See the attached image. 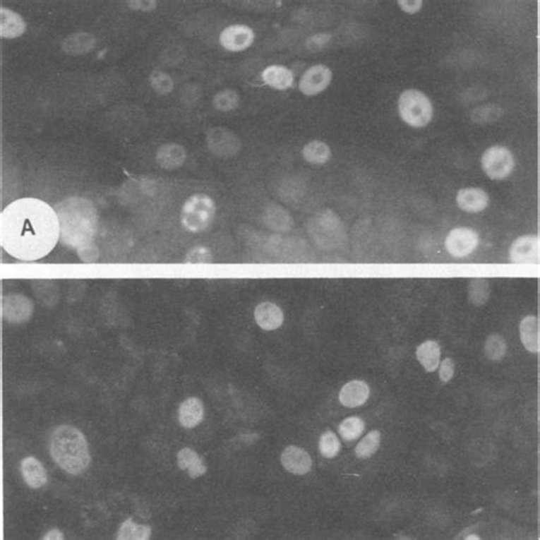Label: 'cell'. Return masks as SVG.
Wrapping results in <instances>:
<instances>
[{"mask_svg": "<svg viewBox=\"0 0 540 540\" xmlns=\"http://www.w3.org/2000/svg\"><path fill=\"white\" fill-rule=\"evenodd\" d=\"M381 445V433L380 432L372 431L366 434L365 437L361 439L357 447L354 449L356 456L361 460L371 457L375 452H378V449L380 448Z\"/></svg>", "mask_w": 540, "mask_h": 540, "instance_id": "1f68e13d", "label": "cell"}, {"mask_svg": "<svg viewBox=\"0 0 540 540\" xmlns=\"http://www.w3.org/2000/svg\"><path fill=\"white\" fill-rule=\"evenodd\" d=\"M454 360H452V358H446V359L443 360V363H441V365H440V380H441L443 383H447V382H449L450 380H452V376H454Z\"/></svg>", "mask_w": 540, "mask_h": 540, "instance_id": "ab89813d", "label": "cell"}, {"mask_svg": "<svg viewBox=\"0 0 540 540\" xmlns=\"http://www.w3.org/2000/svg\"><path fill=\"white\" fill-rule=\"evenodd\" d=\"M152 528L133 522L131 517H128L116 534L119 540H148L151 537Z\"/></svg>", "mask_w": 540, "mask_h": 540, "instance_id": "83f0119b", "label": "cell"}, {"mask_svg": "<svg viewBox=\"0 0 540 540\" xmlns=\"http://www.w3.org/2000/svg\"><path fill=\"white\" fill-rule=\"evenodd\" d=\"M59 239L56 211L46 202L24 198L8 204L0 216V242L15 259L35 261L53 251Z\"/></svg>", "mask_w": 540, "mask_h": 540, "instance_id": "6da1fadb", "label": "cell"}, {"mask_svg": "<svg viewBox=\"0 0 540 540\" xmlns=\"http://www.w3.org/2000/svg\"><path fill=\"white\" fill-rule=\"evenodd\" d=\"M540 242L537 235H524L514 241L510 248L512 263L534 265L539 263Z\"/></svg>", "mask_w": 540, "mask_h": 540, "instance_id": "8fae6325", "label": "cell"}, {"mask_svg": "<svg viewBox=\"0 0 540 540\" xmlns=\"http://www.w3.org/2000/svg\"><path fill=\"white\" fill-rule=\"evenodd\" d=\"M59 224V237L68 248H87L92 244L97 232V210L83 198H68L55 207Z\"/></svg>", "mask_w": 540, "mask_h": 540, "instance_id": "7a4b0ae2", "label": "cell"}, {"mask_svg": "<svg viewBox=\"0 0 540 540\" xmlns=\"http://www.w3.org/2000/svg\"><path fill=\"white\" fill-rule=\"evenodd\" d=\"M281 462L285 469L298 476L307 474L313 465L310 455L304 449L296 446H289L284 449Z\"/></svg>", "mask_w": 540, "mask_h": 540, "instance_id": "5bb4252c", "label": "cell"}, {"mask_svg": "<svg viewBox=\"0 0 540 540\" xmlns=\"http://www.w3.org/2000/svg\"><path fill=\"white\" fill-rule=\"evenodd\" d=\"M302 154L307 162L313 164H324L331 157V150L320 140L308 143L302 150Z\"/></svg>", "mask_w": 540, "mask_h": 540, "instance_id": "f1b7e54d", "label": "cell"}, {"mask_svg": "<svg viewBox=\"0 0 540 540\" xmlns=\"http://www.w3.org/2000/svg\"><path fill=\"white\" fill-rule=\"evenodd\" d=\"M185 160H186L185 148L176 143L162 145L157 153V164L166 170L180 168L185 162Z\"/></svg>", "mask_w": 540, "mask_h": 540, "instance_id": "ac0fdd59", "label": "cell"}, {"mask_svg": "<svg viewBox=\"0 0 540 540\" xmlns=\"http://www.w3.org/2000/svg\"><path fill=\"white\" fill-rule=\"evenodd\" d=\"M441 349L436 341H425L416 349V358L426 372L437 371L440 365Z\"/></svg>", "mask_w": 540, "mask_h": 540, "instance_id": "cb8c5ba5", "label": "cell"}, {"mask_svg": "<svg viewBox=\"0 0 540 540\" xmlns=\"http://www.w3.org/2000/svg\"><path fill=\"white\" fill-rule=\"evenodd\" d=\"M254 318L260 328L265 331H274L281 328L284 322V313L281 308L272 302L258 304L254 310Z\"/></svg>", "mask_w": 540, "mask_h": 540, "instance_id": "9a60e30c", "label": "cell"}, {"mask_svg": "<svg viewBox=\"0 0 540 540\" xmlns=\"http://www.w3.org/2000/svg\"><path fill=\"white\" fill-rule=\"evenodd\" d=\"M216 216V204L205 194H195L184 204L180 222L187 231L198 233L209 227Z\"/></svg>", "mask_w": 540, "mask_h": 540, "instance_id": "277c9868", "label": "cell"}, {"mask_svg": "<svg viewBox=\"0 0 540 540\" xmlns=\"http://www.w3.org/2000/svg\"><path fill=\"white\" fill-rule=\"evenodd\" d=\"M331 39L332 35H330V33H318V35L310 37L307 40L308 49H310L311 52L322 51L323 48L328 46Z\"/></svg>", "mask_w": 540, "mask_h": 540, "instance_id": "f35d334b", "label": "cell"}, {"mask_svg": "<svg viewBox=\"0 0 540 540\" xmlns=\"http://www.w3.org/2000/svg\"><path fill=\"white\" fill-rule=\"evenodd\" d=\"M456 201L465 212H481L489 205V195L482 188H463L458 192Z\"/></svg>", "mask_w": 540, "mask_h": 540, "instance_id": "2e32d148", "label": "cell"}, {"mask_svg": "<svg viewBox=\"0 0 540 540\" xmlns=\"http://www.w3.org/2000/svg\"><path fill=\"white\" fill-rule=\"evenodd\" d=\"M203 402L198 398H188L181 402L178 412V419L181 426L186 428H195L203 419Z\"/></svg>", "mask_w": 540, "mask_h": 540, "instance_id": "d6986e66", "label": "cell"}, {"mask_svg": "<svg viewBox=\"0 0 540 540\" xmlns=\"http://www.w3.org/2000/svg\"><path fill=\"white\" fill-rule=\"evenodd\" d=\"M265 222L274 231L287 232L292 227V219L285 210L278 205H269L265 212Z\"/></svg>", "mask_w": 540, "mask_h": 540, "instance_id": "4316f807", "label": "cell"}, {"mask_svg": "<svg viewBox=\"0 0 540 540\" xmlns=\"http://www.w3.org/2000/svg\"><path fill=\"white\" fill-rule=\"evenodd\" d=\"M96 44L94 36L86 32L74 33L65 39L62 44L63 51L71 55L89 53Z\"/></svg>", "mask_w": 540, "mask_h": 540, "instance_id": "484cf974", "label": "cell"}, {"mask_svg": "<svg viewBox=\"0 0 540 540\" xmlns=\"http://www.w3.org/2000/svg\"><path fill=\"white\" fill-rule=\"evenodd\" d=\"M25 28L27 24L20 15L5 7L0 8V36L7 39L18 38L23 35Z\"/></svg>", "mask_w": 540, "mask_h": 540, "instance_id": "ffe728a7", "label": "cell"}, {"mask_svg": "<svg viewBox=\"0 0 540 540\" xmlns=\"http://www.w3.org/2000/svg\"><path fill=\"white\" fill-rule=\"evenodd\" d=\"M254 42V32L244 24H234L226 28L220 35V44L229 52H242L248 49Z\"/></svg>", "mask_w": 540, "mask_h": 540, "instance_id": "4fadbf2b", "label": "cell"}, {"mask_svg": "<svg viewBox=\"0 0 540 540\" xmlns=\"http://www.w3.org/2000/svg\"><path fill=\"white\" fill-rule=\"evenodd\" d=\"M188 263H212V254L209 248L198 246L188 252L186 257Z\"/></svg>", "mask_w": 540, "mask_h": 540, "instance_id": "74e56055", "label": "cell"}, {"mask_svg": "<svg viewBox=\"0 0 540 540\" xmlns=\"http://www.w3.org/2000/svg\"><path fill=\"white\" fill-rule=\"evenodd\" d=\"M332 78L331 68L322 64L313 65L304 72L299 83V89L306 96H315L330 86Z\"/></svg>", "mask_w": 540, "mask_h": 540, "instance_id": "30bf717a", "label": "cell"}, {"mask_svg": "<svg viewBox=\"0 0 540 540\" xmlns=\"http://www.w3.org/2000/svg\"><path fill=\"white\" fill-rule=\"evenodd\" d=\"M467 539H479V537H476V536H469V537H467Z\"/></svg>", "mask_w": 540, "mask_h": 540, "instance_id": "7bdbcfd3", "label": "cell"}, {"mask_svg": "<svg viewBox=\"0 0 540 540\" xmlns=\"http://www.w3.org/2000/svg\"><path fill=\"white\" fill-rule=\"evenodd\" d=\"M479 243L480 239L476 232L471 228L460 227L455 228L448 234L445 246L452 257L464 258L476 251Z\"/></svg>", "mask_w": 540, "mask_h": 540, "instance_id": "ba28073f", "label": "cell"}, {"mask_svg": "<svg viewBox=\"0 0 540 540\" xmlns=\"http://www.w3.org/2000/svg\"><path fill=\"white\" fill-rule=\"evenodd\" d=\"M502 114V109L497 107H484L474 109L472 112V119L478 124H487L495 121Z\"/></svg>", "mask_w": 540, "mask_h": 540, "instance_id": "8d00e7d4", "label": "cell"}, {"mask_svg": "<svg viewBox=\"0 0 540 540\" xmlns=\"http://www.w3.org/2000/svg\"><path fill=\"white\" fill-rule=\"evenodd\" d=\"M368 397V384L361 380H354L343 385L339 395L340 402L348 408L361 406L366 402Z\"/></svg>", "mask_w": 540, "mask_h": 540, "instance_id": "e0dca14e", "label": "cell"}, {"mask_svg": "<svg viewBox=\"0 0 540 540\" xmlns=\"http://www.w3.org/2000/svg\"><path fill=\"white\" fill-rule=\"evenodd\" d=\"M520 337L524 348L532 354H538L540 349L539 319L527 316L520 324Z\"/></svg>", "mask_w": 540, "mask_h": 540, "instance_id": "44dd1931", "label": "cell"}, {"mask_svg": "<svg viewBox=\"0 0 540 540\" xmlns=\"http://www.w3.org/2000/svg\"><path fill=\"white\" fill-rule=\"evenodd\" d=\"M508 352V343L499 334H490L484 342V354L491 361H500Z\"/></svg>", "mask_w": 540, "mask_h": 540, "instance_id": "f546056e", "label": "cell"}, {"mask_svg": "<svg viewBox=\"0 0 540 540\" xmlns=\"http://www.w3.org/2000/svg\"><path fill=\"white\" fill-rule=\"evenodd\" d=\"M44 540H62L64 539L62 532H59V529H52L47 534L44 536Z\"/></svg>", "mask_w": 540, "mask_h": 540, "instance_id": "b9f144b4", "label": "cell"}, {"mask_svg": "<svg viewBox=\"0 0 540 540\" xmlns=\"http://www.w3.org/2000/svg\"><path fill=\"white\" fill-rule=\"evenodd\" d=\"M341 443L337 434L328 431L322 434L319 439V450L320 454L326 458H333L339 454Z\"/></svg>", "mask_w": 540, "mask_h": 540, "instance_id": "e575fe53", "label": "cell"}, {"mask_svg": "<svg viewBox=\"0 0 540 540\" xmlns=\"http://www.w3.org/2000/svg\"><path fill=\"white\" fill-rule=\"evenodd\" d=\"M365 428V422L358 416H350L344 419L339 426V432L341 437L346 441H352L360 437Z\"/></svg>", "mask_w": 540, "mask_h": 540, "instance_id": "d6a6232c", "label": "cell"}, {"mask_svg": "<svg viewBox=\"0 0 540 540\" xmlns=\"http://www.w3.org/2000/svg\"><path fill=\"white\" fill-rule=\"evenodd\" d=\"M261 77H263V83L277 90H287L291 88L294 81L292 72L281 65H272L265 68Z\"/></svg>", "mask_w": 540, "mask_h": 540, "instance_id": "603a6c76", "label": "cell"}, {"mask_svg": "<svg viewBox=\"0 0 540 540\" xmlns=\"http://www.w3.org/2000/svg\"><path fill=\"white\" fill-rule=\"evenodd\" d=\"M398 109L402 120L414 128L428 126L433 116L431 101L416 89H408L400 95Z\"/></svg>", "mask_w": 540, "mask_h": 540, "instance_id": "5b68a950", "label": "cell"}, {"mask_svg": "<svg viewBox=\"0 0 540 540\" xmlns=\"http://www.w3.org/2000/svg\"><path fill=\"white\" fill-rule=\"evenodd\" d=\"M343 224L335 213L325 211L313 217L310 222V235L322 248H337L340 244H342L343 237L346 236Z\"/></svg>", "mask_w": 540, "mask_h": 540, "instance_id": "8992f818", "label": "cell"}, {"mask_svg": "<svg viewBox=\"0 0 540 540\" xmlns=\"http://www.w3.org/2000/svg\"><path fill=\"white\" fill-rule=\"evenodd\" d=\"M490 284L488 280L484 278H476L469 282V301L476 307H481L489 300Z\"/></svg>", "mask_w": 540, "mask_h": 540, "instance_id": "4dcf8cb0", "label": "cell"}, {"mask_svg": "<svg viewBox=\"0 0 540 540\" xmlns=\"http://www.w3.org/2000/svg\"><path fill=\"white\" fill-rule=\"evenodd\" d=\"M49 452L54 461L73 476L81 474L90 463L86 438L71 425H59L54 428L49 439Z\"/></svg>", "mask_w": 540, "mask_h": 540, "instance_id": "3957f363", "label": "cell"}, {"mask_svg": "<svg viewBox=\"0 0 540 540\" xmlns=\"http://www.w3.org/2000/svg\"><path fill=\"white\" fill-rule=\"evenodd\" d=\"M21 473L24 481L33 489L42 488L47 482V472L37 458H24L21 462Z\"/></svg>", "mask_w": 540, "mask_h": 540, "instance_id": "7402d4cb", "label": "cell"}, {"mask_svg": "<svg viewBox=\"0 0 540 540\" xmlns=\"http://www.w3.org/2000/svg\"><path fill=\"white\" fill-rule=\"evenodd\" d=\"M239 94L232 90V89H224V90L219 92L215 96V100H213L215 107L219 109V111H222V112H228V111L236 109L239 107Z\"/></svg>", "mask_w": 540, "mask_h": 540, "instance_id": "836d02e7", "label": "cell"}, {"mask_svg": "<svg viewBox=\"0 0 540 540\" xmlns=\"http://www.w3.org/2000/svg\"><path fill=\"white\" fill-rule=\"evenodd\" d=\"M398 5L407 14H415L422 8V0H399Z\"/></svg>", "mask_w": 540, "mask_h": 540, "instance_id": "60d3db41", "label": "cell"}, {"mask_svg": "<svg viewBox=\"0 0 540 540\" xmlns=\"http://www.w3.org/2000/svg\"><path fill=\"white\" fill-rule=\"evenodd\" d=\"M207 145L210 151L220 157H232L236 155L241 150V140L239 137L224 128H213L207 135Z\"/></svg>", "mask_w": 540, "mask_h": 540, "instance_id": "9c48e42d", "label": "cell"}, {"mask_svg": "<svg viewBox=\"0 0 540 540\" xmlns=\"http://www.w3.org/2000/svg\"><path fill=\"white\" fill-rule=\"evenodd\" d=\"M33 304L29 298L22 294H9L1 301V315L9 323H24L32 316Z\"/></svg>", "mask_w": 540, "mask_h": 540, "instance_id": "7c38bea8", "label": "cell"}, {"mask_svg": "<svg viewBox=\"0 0 540 540\" xmlns=\"http://www.w3.org/2000/svg\"><path fill=\"white\" fill-rule=\"evenodd\" d=\"M151 86L152 88L160 95H167L169 92H172L174 89V81L172 78L169 77L168 74L161 71H154L151 74Z\"/></svg>", "mask_w": 540, "mask_h": 540, "instance_id": "d590c367", "label": "cell"}, {"mask_svg": "<svg viewBox=\"0 0 540 540\" xmlns=\"http://www.w3.org/2000/svg\"><path fill=\"white\" fill-rule=\"evenodd\" d=\"M178 467L184 471H187L192 479L203 476L207 472V467L202 462V458L198 452L191 448H184L177 455Z\"/></svg>", "mask_w": 540, "mask_h": 540, "instance_id": "d4e9b609", "label": "cell"}, {"mask_svg": "<svg viewBox=\"0 0 540 540\" xmlns=\"http://www.w3.org/2000/svg\"><path fill=\"white\" fill-rule=\"evenodd\" d=\"M482 169L493 180L508 178L515 167L513 154L504 146H493L484 152L481 159Z\"/></svg>", "mask_w": 540, "mask_h": 540, "instance_id": "52a82bcc", "label": "cell"}]
</instances>
